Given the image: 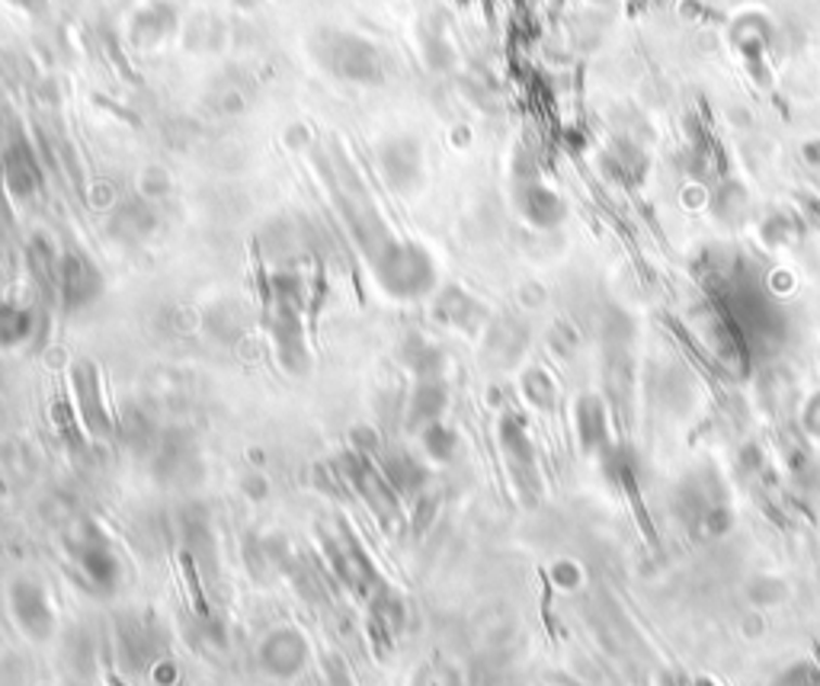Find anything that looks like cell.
Segmentation results:
<instances>
[{
    "instance_id": "cell-18",
    "label": "cell",
    "mask_w": 820,
    "mask_h": 686,
    "mask_svg": "<svg viewBox=\"0 0 820 686\" xmlns=\"http://www.w3.org/2000/svg\"><path fill=\"white\" fill-rule=\"evenodd\" d=\"M170 29H174V13H170V7H148V10H141V13H138V23H136L138 42L154 46V42H157V39H164Z\"/></svg>"
},
{
    "instance_id": "cell-16",
    "label": "cell",
    "mask_w": 820,
    "mask_h": 686,
    "mask_svg": "<svg viewBox=\"0 0 820 686\" xmlns=\"http://www.w3.org/2000/svg\"><path fill=\"white\" fill-rule=\"evenodd\" d=\"M36 334V315L20 302H0V350H16Z\"/></svg>"
},
{
    "instance_id": "cell-1",
    "label": "cell",
    "mask_w": 820,
    "mask_h": 686,
    "mask_svg": "<svg viewBox=\"0 0 820 686\" xmlns=\"http://www.w3.org/2000/svg\"><path fill=\"white\" fill-rule=\"evenodd\" d=\"M369 267H372L379 289L398 302L426 298L436 289V264H433L430 251L413 241H398V238L385 241L369 257Z\"/></svg>"
},
{
    "instance_id": "cell-9",
    "label": "cell",
    "mask_w": 820,
    "mask_h": 686,
    "mask_svg": "<svg viewBox=\"0 0 820 686\" xmlns=\"http://www.w3.org/2000/svg\"><path fill=\"white\" fill-rule=\"evenodd\" d=\"M267 328L276 343V356L289 372H305L308 369V346H305V331H302V312L285 308V305H270L267 312Z\"/></svg>"
},
{
    "instance_id": "cell-19",
    "label": "cell",
    "mask_w": 820,
    "mask_h": 686,
    "mask_svg": "<svg viewBox=\"0 0 820 686\" xmlns=\"http://www.w3.org/2000/svg\"><path fill=\"white\" fill-rule=\"evenodd\" d=\"M423 433V449L436 459V462H446L456 449V433L443 423H430L420 430Z\"/></svg>"
},
{
    "instance_id": "cell-11",
    "label": "cell",
    "mask_w": 820,
    "mask_h": 686,
    "mask_svg": "<svg viewBox=\"0 0 820 686\" xmlns=\"http://www.w3.org/2000/svg\"><path fill=\"white\" fill-rule=\"evenodd\" d=\"M308 658V648H305V638L302 632L295 628H279L273 635H267L264 648H260V661L267 671H273L276 677H292L302 671Z\"/></svg>"
},
{
    "instance_id": "cell-17",
    "label": "cell",
    "mask_w": 820,
    "mask_h": 686,
    "mask_svg": "<svg viewBox=\"0 0 820 686\" xmlns=\"http://www.w3.org/2000/svg\"><path fill=\"white\" fill-rule=\"evenodd\" d=\"M401 359L408 369H413L417 379H439L443 372V353L420 338H408V343L401 346Z\"/></svg>"
},
{
    "instance_id": "cell-14",
    "label": "cell",
    "mask_w": 820,
    "mask_h": 686,
    "mask_svg": "<svg viewBox=\"0 0 820 686\" xmlns=\"http://www.w3.org/2000/svg\"><path fill=\"white\" fill-rule=\"evenodd\" d=\"M446 402H449V395H446L443 379H417L408 402V427L423 430L430 423H439V417L446 411Z\"/></svg>"
},
{
    "instance_id": "cell-2",
    "label": "cell",
    "mask_w": 820,
    "mask_h": 686,
    "mask_svg": "<svg viewBox=\"0 0 820 686\" xmlns=\"http://www.w3.org/2000/svg\"><path fill=\"white\" fill-rule=\"evenodd\" d=\"M321 62L341 80L356 84V87H372V84L385 80V62H382L379 49L369 39L353 36V33H324Z\"/></svg>"
},
{
    "instance_id": "cell-10",
    "label": "cell",
    "mask_w": 820,
    "mask_h": 686,
    "mask_svg": "<svg viewBox=\"0 0 820 686\" xmlns=\"http://www.w3.org/2000/svg\"><path fill=\"white\" fill-rule=\"evenodd\" d=\"M10 607H13L16 622L23 625L26 635H33L36 641L49 638L55 619H52V607H49V600H46V594H42L39 584H33V581H16L13 590H10Z\"/></svg>"
},
{
    "instance_id": "cell-12",
    "label": "cell",
    "mask_w": 820,
    "mask_h": 686,
    "mask_svg": "<svg viewBox=\"0 0 820 686\" xmlns=\"http://www.w3.org/2000/svg\"><path fill=\"white\" fill-rule=\"evenodd\" d=\"M77 564L84 568L87 581L97 590H113L116 581H119V558H116V551L110 549L106 539L97 536L93 530H90V536L77 549Z\"/></svg>"
},
{
    "instance_id": "cell-8",
    "label": "cell",
    "mask_w": 820,
    "mask_h": 686,
    "mask_svg": "<svg viewBox=\"0 0 820 686\" xmlns=\"http://www.w3.org/2000/svg\"><path fill=\"white\" fill-rule=\"evenodd\" d=\"M324 546H328L331 564L337 568V574L353 590H359V594L372 590L375 594V587H372L375 584V568H372V561L366 558L362 546L356 543V536L346 526H337L334 533H324Z\"/></svg>"
},
{
    "instance_id": "cell-3",
    "label": "cell",
    "mask_w": 820,
    "mask_h": 686,
    "mask_svg": "<svg viewBox=\"0 0 820 686\" xmlns=\"http://www.w3.org/2000/svg\"><path fill=\"white\" fill-rule=\"evenodd\" d=\"M341 475L349 481V487L366 500V507L379 517L382 526L395 530L401 523V494L382 475L379 462L362 453H346L341 459Z\"/></svg>"
},
{
    "instance_id": "cell-6",
    "label": "cell",
    "mask_w": 820,
    "mask_h": 686,
    "mask_svg": "<svg viewBox=\"0 0 820 686\" xmlns=\"http://www.w3.org/2000/svg\"><path fill=\"white\" fill-rule=\"evenodd\" d=\"M71 385H74L77 417H80L84 433H90L97 440H110L116 433V420L110 417V408H106L97 366L90 359H77L74 369H71Z\"/></svg>"
},
{
    "instance_id": "cell-13",
    "label": "cell",
    "mask_w": 820,
    "mask_h": 686,
    "mask_svg": "<svg viewBox=\"0 0 820 686\" xmlns=\"http://www.w3.org/2000/svg\"><path fill=\"white\" fill-rule=\"evenodd\" d=\"M154 225H157V215H154L151 203L126 200V203H119V206L110 212L106 231L116 241H123V244H138V241H144L154 231Z\"/></svg>"
},
{
    "instance_id": "cell-5",
    "label": "cell",
    "mask_w": 820,
    "mask_h": 686,
    "mask_svg": "<svg viewBox=\"0 0 820 686\" xmlns=\"http://www.w3.org/2000/svg\"><path fill=\"white\" fill-rule=\"evenodd\" d=\"M106 282L103 274L97 270L93 261H87L84 254H59V270H55V292L65 312H84L93 302H100Z\"/></svg>"
},
{
    "instance_id": "cell-7",
    "label": "cell",
    "mask_w": 820,
    "mask_h": 686,
    "mask_svg": "<svg viewBox=\"0 0 820 686\" xmlns=\"http://www.w3.org/2000/svg\"><path fill=\"white\" fill-rule=\"evenodd\" d=\"M0 183L10 203H29L42 193V167L33 144L23 136L10 138L3 161H0Z\"/></svg>"
},
{
    "instance_id": "cell-4",
    "label": "cell",
    "mask_w": 820,
    "mask_h": 686,
    "mask_svg": "<svg viewBox=\"0 0 820 686\" xmlns=\"http://www.w3.org/2000/svg\"><path fill=\"white\" fill-rule=\"evenodd\" d=\"M379 174L388 190L410 196L423 183V148L410 136H392L379 144Z\"/></svg>"
},
{
    "instance_id": "cell-15",
    "label": "cell",
    "mask_w": 820,
    "mask_h": 686,
    "mask_svg": "<svg viewBox=\"0 0 820 686\" xmlns=\"http://www.w3.org/2000/svg\"><path fill=\"white\" fill-rule=\"evenodd\" d=\"M379 459V469H382V475L388 479V484L401 494V497H408L413 494L420 484H423V466L417 462V459H410L408 453H401V449H385V453H379L375 456Z\"/></svg>"
}]
</instances>
